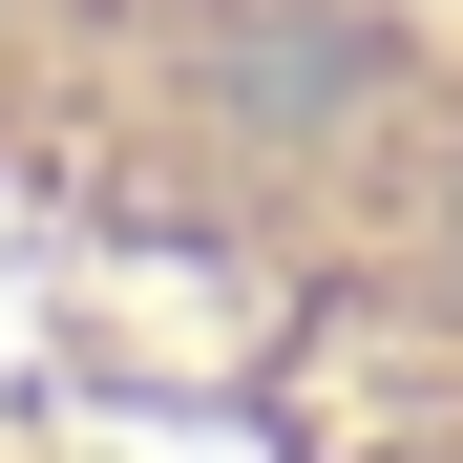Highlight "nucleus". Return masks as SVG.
Here are the masks:
<instances>
[{
    "label": "nucleus",
    "instance_id": "obj_1",
    "mask_svg": "<svg viewBox=\"0 0 463 463\" xmlns=\"http://www.w3.org/2000/svg\"><path fill=\"white\" fill-rule=\"evenodd\" d=\"M442 274H463V169H442Z\"/></svg>",
    "mask_w": 463,
    "mask_h": 463
}]
</instances>
